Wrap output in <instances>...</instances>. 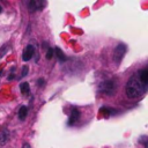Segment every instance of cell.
Returning <instances> with one entry per match:
<instances>
[{
	"instance_id": "1",
	"label": "cell",
	"mask_w": 148,
	"mask_h": 148,
	"mask_svg": "<svg viewBox=\"0 0 148 148\" xmlns=\"http://www.w3.org/2000/svg\"><path fill=\"white\" fill-rule=\"evenodd\" d=\"M147 90V86H145L140 79H139V75L138 73L133 74L130 80L127 81L126 86H125V92H126V96L131 99L133 98H138L140 96H142Z\"/></svg>"
},
{
	"instance_id": "17",
	"label": "cell",
	"mask_w": 148,
	"mask_h": 148,
	"mask_svg": "<svg viewBox=\"0 0 148 148\" xmlns=\"http://www.w3.org/2000/svg\"><path fill=\"white\" fill-rule=\"evenodd\" d=\"M44 82H45V80H44L43 77L38 79V81H37V83H38V86H39V87H43V86H44Z\"/></svg>"
},
{
	"instance_id": "8",
	"label": "cell",
	"mask_w": 148,
	"mask_h": 148,
	"mask_svg": "<svg viewBox=\"0 0 148 148\" xmlns=\"http://www.w3.org/2000/svg\"><path fill=\"white\" fill-rule=\"evenodd\" d=\"M138 75H139L140 81H141L145 86H147V83H148V69H147V68L141 69V71L138 73Z\"/></svg>"
},
{
	"instance_id": "18",
	"label": "cell",
	"mask_w": 148,
	"mask_h": 148,
	"mask_svg": "<svg viewBox=\"0 0 148 148\" xmlns=\"http://www.w3.org/2000/svg\"><path fill=\"white\" fill-rule=\"evenodd\" d=\"M22 148H30V145H29L28 142H25V143H23V146H22Z\"/></svg>"
},
{
	"instance_id": "4",
	"label": "cell",
	"mask_w": 148,
	"mask_h": 148,
	"mask_svg": "<svg viewBox=\"0 0 148 148\" xmlns=\"http://www.w3.org/2000/svg\"><path fill=\"white\" fill-rule=\"evenodd\" d=\"M45 5H46V2H44V1H42V0H30V1H28V3H27L28 9H29L30 12L39 10V9H42Z\"/></svg>"
},
{
	"instance_id": "5",
	"label": "cell",
	"mask_w": 148,
	"mask_h": 148,
	"mask_svg": "<svg viewBox=\"0 0 148 148\" xmlns=\"http://www.w3.org/2000/svg\"><path fill=\"white\" fill-rule=\"evenodd\" d=\"M35 54V47L32 45H27L25 49L23 50V53H22V60L23 61H29L32 56Z\"/></svg>"
},
{
	"instance_id": "11",
	"label": "cell",
	"mask_w": 148,
	"mask_h": 148,
	"mask_svg": "<svg viewBox=\"0 0 148 148\" xmlns=\"http://www.w3.org/2000/svg\"><path fill=\"white\" fill-rule=\"evenodd\" d=\"M27 114H28V108H27L25 105H22V106L20 108V110H18V113H17L18 119H20V120H24L25 117H27Z\"/></svg>"
},
{
	"instance_id": "3",
	"label": "cell",
	"mask_w": 148,
	"mask_h": 148,
	"mask_svg": "<svg viewBox=\"0 0 148 148\" xmlns=\"http://www.w3.org/2000/svg\"><path fill=\"white\" fill-rule=\"evenodd\" d=\"M126 51H127V47H126L125 44H123V43L118 44V45L116 46L114 51H113V61H114L116 64H120V61L123 60V58H124Z\"/></svg>"
},
{
	"instance_id": "16",
	"label": "cell",
	"mask_w": 148,
	"mask_h": 148,
	"mask_svg": "<svg viewBox=\"0 0 148 148\" xmlns=\"http://www.w3.org/2000/svg\"><path fill=\"white\" fill-rule=\"evenodd\" d=\"M139 141L145 146V148H147V136H146V135H142V136L139 139Z\"/></svg>"
},
{
	"instance_id": "10",
	"label": "cell",
	"mask_w": 148,
	"mask_h": 148,
	"mask_svg": "<svg viewBox=\"0 0 148 148\" xmlns=\"http://www.w3.org/2000/svg\"><path fill=\"white\" fill-rule=\"evenodd\" d=\"M9 140V132L8 130H3L1 133H0V145H6V142Z\"/></svg>"
},
{
	"instance_id": "6",
	"label": "cell",
	"mask_w": 148,
	"mask_h": 148,
	"mask_svg": "<svg viewBox=\"0 0 148 148\" xmlns=\"http://www.w3.org/2000/svg\"><path fill=\"white\" fill-rule=\"evenodd\" d=\"M79 117H80V111H79L76 108H74V109L72 110V112H71V116H69V118H68V123H67V124H68L69 126L74 125V124L77 121Z\"/></svg>"
},
{
	"instance_id": "2",
	"label": "cell",
	"mask_w": 148,
	"mask_h": 148,
	"mask_svg": "<svg viewBox=\"0 0 148 148\" xmlns=\"http://www.w3.org/2000/svg\"><path fill=\"white\" fill-rule=\"evenodd\" d=\"M116 89H117V86L116 83L112 81V80H108V81H104L99 84V91L105 94V95H113L116 92Z\"/></svg>"
},
{
	"instance_id": "12",
	"label": "cell",
	"mask_w": 148,
	"mask_h": 148,
	"mask_svg": "<svg viewBox=\"0 0 148 148\" xmlns=\"http://www.w3.org/2000/svg\"><path fill=\"white\" fill-rule=\"evenodd\" d=\"M99 111H101V113L104 116V117H109V116H111L112 114V109H110V108H106V106H102L101 109H99Z\"/></svg>"
},
{
	"instance_id": "13",
	"label": "cell",
	"mask_w": 148,
	"mask_h": 148,
	"mask_svg": "<svg viewBox=\"0 0 148 148\" xmlns=\"http://www.w3.org/2000/svg\"><path fill=\"white\" fill-rule=\"evenodd\" d=\"M7 52H8V44H5L0 47V58H2Z\"/></svg>"
},
{
	"instance_id": "7",
	"label": "cell",
	"mask_w": 148,
	"mask_h": 148,
	"mask_svg": "<svg viewBox=\"0 0 148 148\" xmlns=\"http://www.w3.org/2000/svg\"><path fill=\"white\" fill-rule=\"evenodd\" d=\"M53 56H56L57 59H58L60 62H64V61L67 60V57L65 56V53H64V52L61 51V49H59V47H54V49H53Z\"/></svg>"
},
{
	"instance_id": "14",
	"label": "cell",
	"mask_w": 148,
	"mask_h": 148,
	"mask_svg": "<svg viewBox=\"0 0 148 148\" xmlns=\"http://www.w3.org/2000/svg\"><path fill=\"white\" fill-rule=\"evenodd\" d=\"M46 59L47 60H50V59H52V57H53V49H51V47H49L47 49V51H46Z\"/></svg>"
},
{
	"instance_id": "9",
	"label": "cell",
	"mask_w": 148,
	"mask_h": 148,
	"mask_svg": "<svg viewBox=\"0 0 148 148\" xmlns=\"http://www.w3.org/2000/svg\"><path fill=\"white\" fill-rule=\"evenodd\" d=\"M20 90H21V92H22L23 96H28L29 92H30V86H29V83L28 82H22L20 84Z\"/></svg>"
},
{
	"instance_id": "15",
	"label": "cell",
	"mask_w": 148,
	"mask_h": 148,
	"mask_svg": "<svg viewBox=\"0 0 148 148\" xmlns=\"http://www.w3.org/2000/svg\"><path fill=\"white\" fill-rule=\"evenodd\" d=\"M28 72H29V68H28V66H27V65H24V66L22 67V72H21V77H24V76H27Z\"/></svg>"
},
{
	"instance_id": "19",
	"label": "cell",
	"mask_w": 148,
	"mask_h": 148,
	"mask_svg": "<svg viewBox=\"0 0 148 148\" xmlns=\"http://www.w3.org/2000/svg\"><path fill=\"white\" fill-rule=\"evenodd\" d=\"M1 12H2V8H1V6H0V13H1Z\"/></svg>"
}]
</instances>
